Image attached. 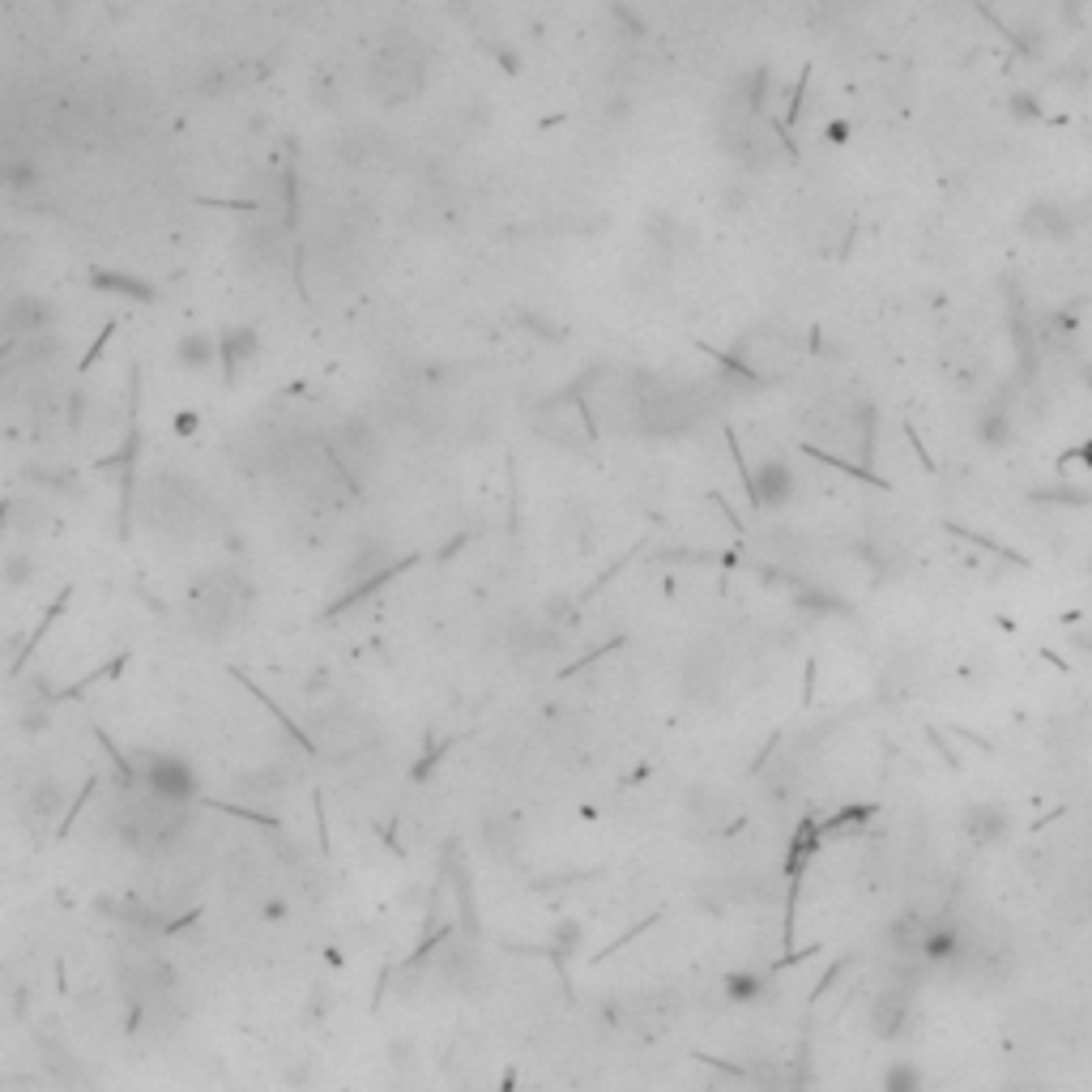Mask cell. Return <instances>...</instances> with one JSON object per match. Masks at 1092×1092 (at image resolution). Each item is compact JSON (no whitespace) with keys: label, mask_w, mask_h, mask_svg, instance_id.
Here are the masks:
<instances>
[{"label":"cell","mask_w":1092,"mask_h":1092,"mask_svg":"<svg viewBox=\"0 0 1092 1092\" xmlns=\"http://www.w3.org/2000/svg\"><path fill=\"white\" fill-rule=\"evenodd\" d=\"M248 601H252L248 585H239L235 576H210L196 593V619L210 623V632H227L231 623L248 611Z\"/></svg>","instance_id":"1"},{"label":"cell","mask_w":1092,"mask_h":1092,"mask_svg":"<svg viewBox=\"0 0 1092 1092\" xmlns=\"http://www.w3.org/2000/svg\"><path fill=\"white\" fill-rule=\"evenodd\" d=\"M956 828H961V837L973 850H994V845H1002L1012 837V811L994 798H977V802H965L961 807Z\"/></svg>","instance_id":"2"},{"label":"cell","mask_w":1092,"mask_h":1092,"mask_svg":"<svg viewBox=\"0 0 1092 1092\" xmlns=\"http://www.w3.org/2000/svg\"><path fill=\"white\" fill-rule=\"evenodd\" d=\"M794 470L786 461H764V465H755V470L747 474V492H751V500L760 504V508H768V512H777V508H786L790 500H794Z\"/></svg>","instance_id":"3"},{"label":"cell","mask_w":1092,"mask_h":1092,"mask_svg":"<svg viewBox=\"0 0 1092 1092\" xmlns=\"http://www.w3.org/2000/svg\"><path fill=\"white\" fill-rule=\"evenodd\" d=\"M913 1024V994L905 986H887L871 1002V1029L879 1037H901Z\"/></svg>","instance_id":"4"},{"label":"cell","mask_w":1092,"mask_h":1092,"mask_svg":"<svg viewBox=\"0 0 1092 1092\" xmlns=\"http://www.w3.org/2000/svg\"><path fill=\"white\" fill-rule=\"evenodd\" d=\"M772 990H777V982H772L768 969L743 965V969H730L722 977V994L734 1002V1008H760V1002L772 998Z\"/></svg>","instance_id":"5"},{"label":"cell","mask_w":1092,"mask_h":1092,"mask_svg":"<svg viewBox=\"0 0 1092 1092\" xmlns=\"http://www.w3.org/2000/svg\"><path fill=\"white\" fill-rule=\"evenodd\" d=\"M256 350H261V342H256V329H231V333H222L218 338V359H222V371L231 376H239V367L248 363V359H256Z\"/></svg>","instance_id":"6"},{"label":"cell","mask_w":1092,"mask_h":1092,"mask_svg":"<svg viewBox=\"0 0 1092 1092\" xmlns=\"http://www.w3.org/2000/svg\"><path fill=\"white\" fill-rule=\"evenodd\" d=\"M875 1092H926V1072L913 1058H893L879 1072V1088Z\"/></svg>","instance_id":"7"},{"label":"cell","mask_w":1092,"mask_h":1092,"mask_svg":"<svg viewBox=\"0 0 1092 1092\" xmlns=\"http://www.w3.org/2000/svg\"><path fill=\"white\" fill-rule=\"evenodd\" d=\"M175 359H180V367H188V371H210L214 359H218V342L210 338V333H184Z\"/></svg>","instance_id":"8"},{"label":"cell","mask_w":1092,"mask_h":1092,"mask_svg":"<svg viewBox=\"0 0 1092 1092\" xmlns=\"http://www.w3.org/2000/svg\"><path fill=\"white\" fill-rule=\"evenodd\" d=\"M48 321H52L48 303H43V299H21V303H13V307H9L5 329H13V333H35V329H43Z\"/></svg>","instance_id":"9"},{"label":"cell","mask_w":1092,"mask_h":1092,"mask_svg":"<svg viewBox=\"0 0 1092 1092\" xmlns=\"http://www.w3.org/2000/svg\"><path fill=\"white\" fill-rule=\"evenodd\" d=\"M95 282H99V286H107V291H124V295H137V299H150V295H154L150 286H141V282H128V278H107V274H99Z\"/></svg>","instance_id":"10"},{"label":"cell","mask_w":1092,"mask_h":1092,"mask_svg":"<svg viewBox=\"0 0 1092 1092\" xmlns=\"http://www.w3.org/2000/svg\"><path fill=\"white\" fill-rule=\"evenodd\" d=\"M31 568H35V564H31V555H26V551H21V547H17L13 555H9V564H5V572H9V581H13V585H26V576H31Z\"/></svg>","instance_id":"11"}]
</instances>
